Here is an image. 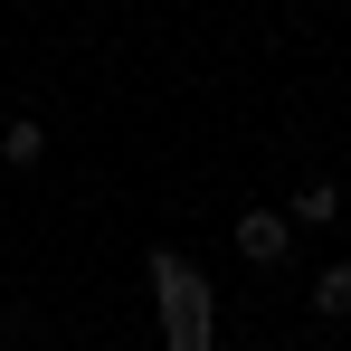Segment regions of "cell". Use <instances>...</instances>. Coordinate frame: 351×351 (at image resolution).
<instances>
[{
	"label": "cell",
	"instance_id": "obj_1",
	"mask_svg": "<svg viewBox=\"0 0 351 351\" xmlns=\"http://www.w3.org/2000/svg\"><path fill=\"white\" fill-rule=\"evenodd\" d=\"M237 256L247 266H285V219L276 209H237Z\"/></svg>",
	"mask_w": 351,
	"mask_h": 351
},
{
	"label": "cell",
	"instance_id": "obj_2",
	"mask_svg": "<svg viewBox=\"0 0 351 351\" xmlns=\"http://www.w3.org/2000/svg\"><path fill=\"white\" fill-rule=\"evenodd\" d=\"M0 162H10V171H38V162H48V123L10 114V123H0Z\"/></svg>",
	"mask_w": 351,
	"mask_h": 351
},
{
	"label": "cell",
	"instance_id": "obj_3",
	"mask_svg": "<svg viewBox=\"0 0 351 351\" xmlns=\"http://www.w3.org/2000/svg\"><path fill=\"white\" fill-rule=\"evenodd\" d=\"M313 313H323V323H351V256H332V266L313 276Z\"/></svg>",
	"mask_w": 351,
	"mask_h": 351
},
{
	"label": "cell",
	"instance_id": "obj_4",
	"mask_svg": "<svg viewBox=\"0 0 351 351\" xmlns=\"http://www.w3.org/2000/svg\"><path fill=\"white\" fill-rule=\"evenodd\" d=\"M294 219H304V228L342 219V190H332V180H304V190H294Z\"/></svg>",
	"mask_w": 351,
	"mask_h": 351
}]
</instances>
